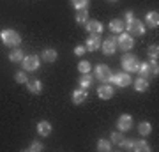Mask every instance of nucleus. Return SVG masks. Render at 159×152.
I'll return each mask as SVG.
<instances>
[{
	"mask_svg": "<svg viewBox=\"0 0 159 152\" xmlns=\"http://www.w3.org/2000/svg\"><path fill=\"white\" fill-rule=\"evenodd\" d=\"M125 20H127V34L131 35H143L145 34V25L142 23V20L133 16V12H125Z\"/></svg>",
	"mask_w": 159,
	"mask_h": 152,
	"instance_id": "obj_1",
	"label": "nucleus"
},
{
	"mask_svg": "<svg viewBox=\"0 0 159 152\" xmlns=\"http://www.w3.org/2000/svg\"><path fill=\"white\" fill-rule=\"evenodd\" d=\"M0 39H2V43L6 46L14 48V46H18L21 43V35L18 34L16 30H12V28H4V30L0 32Z\"/></svg>",
	"mask_w": 159,
	"mask_h": 152,
	"instance_id": "obj_2",
	"label": "nucleus"
},
{
	"mask_svg": "<svg viewBox=\"0 0 159 152\" xmlns=\"http://www.w3.org/2000/svg\"><path fill=\"white\" fill-rule=\"evenodd\" d=\"M133 46H134L133 35L127 34V32H122L119 35V39H117V48H120L122 51H129V50H133Z\"/></svg>",
	"mask_w": 159,
	"mask_h": 152,
	"instance_id": "obj_3",
	"label": "nucleus"
},
{
	"mask_svg": "<svg viewBox=\"0 0 159 152\" xmlns=\"http://www.w3.org/2000/svg\"><path fill=\"white\" fill-rule=\"evenodd\" d=\"M21 66H23V71H37L39 69V57L37 55H29V57H23L21 60Z\"/></svg>",
	"mask_w": 159,
	"mask_h": 152,
	"instance_id": "obj_4",
	"label": "nucleus"
},
{
	"mask_svg": "<svg viewBox=\"0 0 159 152\" xmlns=\"http://www.w3.org/2000/svg\"><path fill=\"white\" fill-rule=\"evenodd\" d=\"M96 76L101 80L102 83H110L113 74H111V69H110L106 64H99V66L96 67Z\"/></svg>",
	"mask_w": 159,
	"mask_h": 152,
	"instance_id": "obj_5",
	"label": "nucleus"
},
{
	"mask_svg": "<svg viewBox=\"0 0 159 152\" xmlns=\"http://www.w3.org/2000/svg\"><path fill=\"white\" fill-rule=\"evenodd\" d=\"M138 58L134 55H124L122 57V67H124V71H127V73H136L138 69Z\"/></svg>",
	"mask_w": 159,
	"mask_h": 152,
	"instance_id": "obj_6",
	"label": "nucleus"
},
{
	"mask_svg": "<svg viewBox=\"0 0 159 152\" xmlns=\"http://www.w3.org/2000/svg\"><path fill=\"white\" fill-rule=\"evenodd\" d=\"M117 127H119V131H122V133L129 131L131 127H133V117H131V115H127V113L120 115L119 120H117Z\"/></svg>",
	"mask_w": 159,
	"mask_h": 152,
	"instance_id": "obj_7",
	"label": "nucleus"
},
{
	"mask_svg": "<svg viewBox=\"0 0 159 152\" xmlns=\"http://www.w3.org/2000/svg\"><path fill=\"white\" fill-rule=\"evenodd\" d=\"M101 48H102L104 55H113L115 51H117V39H115L113 35H110L104 43H101Z\"/></svg>",
	"mask_w": 159,
	"mask_h": 152,
	"instance_id": "obj_8",
	"label": "nucleus"
},
{
	"mask_svg": "<svg viewBox=\"0 0 159 152\" xmlns=\"http://www.w3.org/2000/svg\"><path fill=\"white\" fill-rule=\"evenodd\" d=\"M111 81H113L117 87H127V85L131 83V76L129 73H115L113 76H111Z\"/></svg>",
	"mask_w": 159,
	"mask_h": 152,
	"instance_id": "obj_9",
	"label": "nucleus"
},
{
	"mask_svg": "<svg viewBox=\"0 0 159 152\" xmlns=\"http://www.w3.org/2000/svg\"><path fill=\"white\" fill-rule=\"evenodd\" d=\"M85 30L89 34H96V35H101L102 32V25L101 21H97V20H89L85 23Z\"/></svg>",
	"mask_w": 159,
	"mask_h": 152,
	"instance_id": "obj_10",
	"label": "nucleus"
},
{
	"mask_svg": "<svg viewBox=\"0 0 159 152\" xmlns=\"http://www.w3.org/2000/svg\"><path fill=\"white\" fill-rule=\"evenodd\" d=\"M99 46H101V41H99V35H96V34H90V37L87 39V44H85V48L89 51H96V50H99Z\"/></svg>",
	"mask_w": 159,
	"mask_h": 152,
	"instance_id": "obj_11",
	"label": "nucleus"
},
{
	"mask_svg": "<svg viewBox=\"0 0 159 152\" xmlns=\"http://www.w3.org/2000/svg\"><path fill=\"white\" fill-rule=\"evenodd\" d=\"M97 96L101 97V99H111L113 97V87H110V85H102L97 89Z\"/></svg>",
	"mask_w": 159,
	"mask_h": 152,
	"instance_id": "obj_12",
	"label": "nucleus"
},
{
	"mask_svg": "<svg viewBox=\"0 0 159 152\" xmlns=\"http://www.w3.org/2000/svg\"><path fill=\"white\" fill-rule=\"evenodd\" d=\"M131 150H134V152H148L150 150V145H148L147 141H143V140H133Z\"/></svg>",
	"mask_w": 159,
	"mask_h": 152,
	"instance_id": "obj_13",
	"label": "nucleus"
},
{
	"mask_svg": "<svg viewBox=\"0 0 159 152\" xmlns=\"http://www.w3.org/2000/svg\"><path fill=\"white\" fill-rule=\"evenodd\" d=\"M145 21H147L148 27H152V28L157 27V25H159V14H157V11L147 12V16H145Z\"/></svg>",
	"mask_w": 159,
	"mask_h": 152,
	"instance_id": "obj_14",
	"label": "nucleus"
},
{
	"mask_svg": "<svg viewBox=\"0 0 159 152\" xmlns=\"http://www.w3.org/2000/svg\"><path fill=\"white\" fill-rule=\"evenodd\" d=\"M87 99V90L85 89H78L73 92V103L74 104H81V103H85Z\"/></svg>",
	"mask_w": 159,
	"mask_h": 152,
	"instance_id": "obj_15",
	"label": "nucleus"
},
{
	"mask_svg": "<svg viewBox=\"0 0 159 152\" xmlns=\"http://www.w3.org/2000/svg\"><path fill=\"white\" fill-rule=\"evenodd\" d=\"M124 28H125V25H124L122 20H111V21H110V30H111L113 34H122Z\"/></svg>",
	"mask_w": 159,
	"mask_h": 152,
	"instance_id": "obj_16",
	"label": "nucleus"
},
{
	"mask_svg": "<svg viewBox=\"0 0 159 152\" xmlns=\"http://www.w3.org/2000/svg\"><path fill=\"white\" fill-rule=\"evenodd\" d=\"M37 133H39L41 136H50V133H51V124L48 122V120H41L39 124H37Z\"/></svg>",
	"mask_w": 159,
	"mask_h": 152,
	"instance_id": "obj_17",
	"label": "nucleus"
},
{
	"mask_svg": "<svg viewBox=\"0 0 159 152\" xmlns=\"http://www.w3.org/2000/svg\"><path fill=\"white\" fill-rule=\"evenodd\" d=\"M27 87H29V92H32V94H41L43 92V83H41L39 80L27 81Z\"/></svg>",
	"mask_w": 159,
	"mask_h": 152,
	"instance_id": "obj_18",
	"label": "nucleus"
},
{
	"mask_svg": "<svg viewBox=\"0 0 159 152\" xmlns=\"http://www.w3.org/2000/svg\"><path fill=\"white\" fill-rule=\"evenodd\" d=\"M57 50H53V48H46L44 51H43V60L44 62H55L57 60Z\"/></svg>",
	"mask_w": 159,
	"mask_h": 152,
	"instance_id": "obj_19",
	"label": "nucleus"
},
{
	"mask_svg": "<svg viewBox=\"0 0 159 152\" xmlns=\"http://www.w3.org/2000/svg\"><path fill=\"white\" fill-rule=\"evenodd\" d=\"M134 90L136 92H147L148 90V80L147 78H138L136 81H134Z\"/></svg>",
	"mask_w": 159,
	"mask_h": 152,
	"instance_id": "obj_20",
	"label": "nucleus"
},
{
	"mask_svg": "<svg viewBox=\"0 0 159 152\" xmlns=\"http://www.w3.org/2000/svg\"><path fill=\"white\" fill-rule=\"evenodd\" d=\"M136 73H140L143 76V78H148L150 74H152V69H150V66H148V62H143V64H138V69ZM154 76V74H152Z\"/></svg>",
	"mask_w": 159,
	"mask_h": 152,
	"instance_id": "obj_21",
	"label": "nucleus"
},
{
	"mask_svg": "<svg viewBox=\"0 0 159 152\" xmlns=\"http://www.w3.org/2000/svg\"><path fill=\"white\" fill-rule=\"evenodd\" d=\"M87 21H89V12H87V9H76V23L85 25Z\"/></svg>",
	"mask_w": 159,
	"mask_h": 152,
	"instance_id": "obj_22",
	"label": "nucleus"
},
{
	"mask_svg": "<svg viewBox=\"0 0 159 152\" xmlns=\"http://www.w3.org/2000/svg\"><path fill=\"white\" fill-rule=\"evenodd\" d=\"M92 81H94V78H92L90 73H83L81 78H80V85H81V89H85V90L92 85Z\"/></svg>",
	"mask_w": 159,
	"mask_h": 152,
	"instance_id": "obj_23",
	"label": "nucleus"
},
{
	"mask_svg": "<svg viewBox=\"0 0 159 152\" xmlns=\"http://www.w3.org/2000/svg\"><path fill=\"white\" fill-rule=\"evenodd\" d=\"M23 51L20 50V48H16V50H12L11 53H9V60H11V62H21L23 60Z\"/></svg>",
	"mask_w": 159,
	"mask_h": 152,
	"instance_id": "obj_24",
	"label": "nucleus"
},
{
	"mask_svg": "<svg viewBox=\"0 0 159 152\" xmlns=\"http://www.w3.org/2000/svg\"><path fill=\"white\" fill-rule=\"evenodd\" d=\"M97 150L110 152V150H111V143H110L108 140H99V141H97Z\"/></svg>",
	"mask_w": 159,
	"mask_h": 152,
	"instance_id": "obj_25",
	"label": "nucleus"
},
{
	"mask_svg": "<svg viewBox=\"0 0 159 152\" xmlns=\"http://www.w3.org/2000/svg\"><path fill=\"white\" fill-rule=\"evenodd\" d=\"M138 131H140V135H142V136H147V135H150L152 126H150V122H142L140 127H138Z\"/></svg>",
	"mask_w": 159,
	"mask_h": 152,
	"instance_id": "obj_26",
	"label": "nucleus"
},
{
	"mask_svg": "<svg viewBox=\"0 0 159 152\" xmlns=\"http://www.w3.org/2000/svg\"><path fill=\"white\" fill-rule=\"evenodd\" d=\"M89 2L90 0H71V4H73L74 9H87L89 7Z\"/></svg>",
	"mask_w": 159,
	"mask_h": 152,
	"instance_id": "obj_27",
	"label": "nucleus"
},
{
	"mask_svg": "<svg viewBox=\"0 0 159 152\" xmlns=\"http://www.w3.org/2000/svg\"><path fill=\"white\" fill-rule=\"evenodd\" d=\"M78 71L81 74L83 73H90V62H89V60H81V62L78 64Z\"/></svg>",
	"mask_w": 159,
	"mask_h": 152,
	"instance_id": "obj_28",
	"label": "nucleus"
},
{
	"mask_svg": "<svg viewBox=\"0 0 159 152\" xmlns=\"http://www.w3.org/2000/svg\"><path fill=\"white\" fill-rule=\"evenodd\" d=\"M111 141L117 143V145H120V143L124 141V135H122V131H115V133H111Z\"/></svg>",
	"mask_w": 159,
	"mask_h": 152,
	"instance_id": "obj_29",
	"label": "nucleus"
},
{
	"mask_svg": "<svg viewBox=\"0 0 159 152\" xmlns=\"http://www.w3.org/2000/svg\"><path fill=\"white\" fill-rule=\"evenodd\" d=\"M14 80H16L18 83H27V81H29V76H27L25 71H18L16 76H14Z\"/></svg>",
	"mask_w": 159,
	"mask_h": 152,
	"instance_id": "obj_30",
	"label": "nucleus"
},
{
	"mask_svg": "<svg viewBox=\"0 0 159 152\" xmlns=\"http://www.w3.org/2000/svg\"><path fill=\"white\" fill-rule=\"evenodd\" d=\"M148 66H150V69H152V74H154V76H157V73H159L157 58H150V60H148Z\"/></svg>",
	"mask_w": 159,
	"mask_h": 152,
	"instance_id": "obj_31",
	"label": "nucleus"
},
{
	"mask_svg": "<svg viewBox=\"0 0 159 152\" xmlns=\"http://www.w3.org/2000/svg\"><path fill=\"white\" fill-rule=\"evenodd\" d=\"M43 149H44V145H43L41 141H34V143L29 147V150H30V152H39V150H43Z\"/></svg>",
	"mask_w": 159,
	"mask_h": 152,
	"instance_id": "obj_32",
	"label": "nucleus"
},
{
	"mask_svg": "<svg viewBox=\"0 0 159 152\" xmlns=\"http://www.w3.org/2000/svg\"><path fill=\"white\" fill-rule=\"evenodd\" d=\"M157 55H159V48L156 44H152L148 48V57H150V58H157Z\"/></svg>",
	"mask_w": 159,
	"mask_h": 152,
	"instance_id": "obj_33",
	"label": "nucleus"
},
{
	"mask_svg": "<svg viewBox=\"0 0 159 152\" xmlns=\"http://www.w3.org/2000/svg\"><path fill=\"white\" fill-rule=\"evenodd\" d=\"M85 50H87L85 46H76V48H74V53H76L78 57H81L83 53H85Z\"/></svg>",
	"mask_w": 159,
	"mask_h": 152,
	"instance_id": "obj_34",
	"label": "nucleus"
},
{
	"mask_svg": "<svg viewBox=\"0 0 159 152\" xmlns=\"http://www.w3.org/2000/svg\"><path fill=\"white\" fill-rule=\"evenodd\" d=\"M110 2H117V0H110Z\"/></svg>",
	"mask_w": 159,
	"mask_h": 152,
	"instance_id": "obj_35",
	"label": "nucleus"
}]
</instances>
